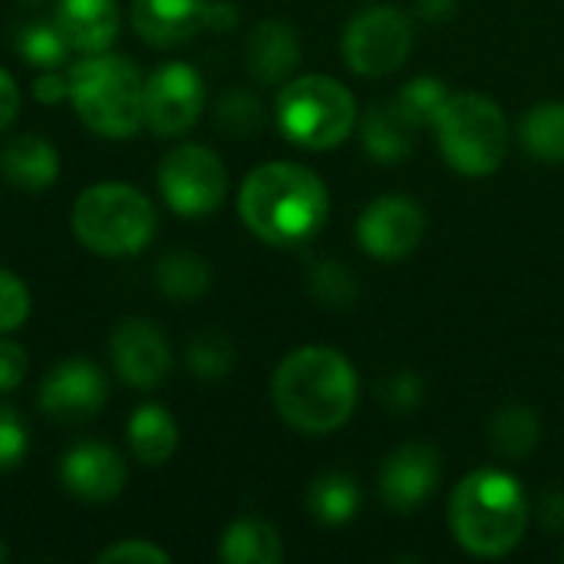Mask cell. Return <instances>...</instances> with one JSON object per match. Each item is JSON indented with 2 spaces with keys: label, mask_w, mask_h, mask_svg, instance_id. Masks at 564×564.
Here are the masks:
<instances>
[{
  "label": "cell",
  "mask_w": 564,
  "mask_h": 564,
  "mask_svg": "<svg viewBox=\"0 0 564 564\" xmlns=\"http://www.w3.org/2000/svg\"><path fill=\"white\" fill-rule=\"evenodd\" d=\"M271 400L291 430L307 436L334 433L354 416L357 370L334 347H297L278 364Z\"/></svg>",
  "instance_id": "1"
},
{
  "label": "cell",
  "mask_w": 564,
  "mask_h": 564,
  "mask_svg": "<svg viewBox=\"0 0 564 564\" xmlns=\"http://www.w3.org/2000/svg\"><path fill=\"white\" fill-rule=\"evenodd\" d=\"M241 221L274 248H297L311 241L327 221L330 198L321 175L297 162L258 165L238 195Z\"/></svg>",
  "instance_id": "2"
},
{
  "label": "cell",
  "mask_w": 564,
  "mask_h": 564,
  "mask_svg": "<svg viewBox=\"0 0 564 564\" xmlns=\"http://www.w3.org/2000/svg\"><path fill=\"white\" fill-rule=\"evenodd\" d=\"M453 539L476 558H506L529 529V499L516 476L502 469L469 473L449 496Z\"/></svg>",
  "instance_id": "3"
},
{
  "label": "cell",
  "mask_w": 564,
  "mask_h": 564,
  "mask_svg": "<svg viewBox=\"0 0 564 564\" xmlns=\"http://www.w3.org/2000/svg\"><path fill=\"white\" fill-rule=\"evenodd\" d=\"M142 86L145 79L135 63L112 53H89L69 69L73 109L93 132L106 139H129L145 126Z\"/></svg>",
  "instance_id": "4"
},
{
  "label": "cell",
  "mask_w": 564,
  "mask_h": 564,
  "mask_svg": "<svg viewBox=\"0 0 564 564\" xmlns=\"http://www.w3.org/2000/svg\"><path fill=\"white\" fill-rule=\"evenodd\" d=\"M274 116L288 142L311 152H327L354 132L357 99L340 79L307 73L281 86Z\"/></svg>",
  "instance_id": "5"
},
{
  "label": "cell",
  "mask_w": 564,
  "mask_h": 564,
  "mask_svg": "<svg viewBox=\"0 0 564 564\" xmlns=\"http://www.w3.org/2000/svg\"><path fill=\"white\" fill-rule=\"evenodd\" d=\"M73 235L93 254H139L155 235V208L139 188L122 182H102L76 198Z\"/></svg>",
  "instance_id": "6"
},
{
  "label": "cell",
  "mask_w": 564,
  "mask_h": 564,
  "mask_svg": "<svg viewBox=\"0 0 564 564\" xmlns=\"http://www.w3.org/2000/svg\"><path fill=\"white\" fill-rule=\"evenodd\" d=\"M436 139L443 159L469 178L492 175L509 152L506 112L482 93H449L436 116Z\"/></svg>",
  "instance_id": "7"
},
{
  "label": "cell",
  "mask_w": 564,
  "mask_h": 564,
  "mask_svg": "<svg viewBox=\"0 0 564 564\" xmlns=\"http://www.w3.org/2000/svg\"><path fill=\"white\" fill-rule=\"evenodd\" d=\"M340 50L354 73L390 76L413 50V23L397 7H370L344 26Z\"/></svg>",
  "instance_id": "8"
},
{
  "label": "cell",
  "mask_w": 564,
  "mask_h": 564,
  "mask_svg": "<svg viewBox=\"0 0 564 564\" xmlns=\"http://www.w3.org/2000/svg\"><path fill=\"white\" fill-rule=\"evenodd\" d=\"M162 198L175 215L202 218L212 215L228 192V172L221 159L205 145H175L159 165Z\"/></svg>",
  "instance_id": "9"
},
{
  "label": "cell",
  "mask_w": 564,
  "mask_h": 564,
  "mask_svg": "<svg viewBox=\"0 0 564 564\" xmlns=\"http://www.w3.org/2000/svg\"><path fill=\"white\" fill-rule=\"evenodd\" d=\"M205 109V79L188 63L159 66L142 86V122L155 135L188 132Z\"/></svg>",
  "instance_id": "10"
},
{
  "label": "cell",
  "mask_w": 564,
  "mask_h": 564,
  "mask_svg": "<svg viewBox=\"0 0 564 564\" xmlns=\"http://www.w3.org/2000/svg\"><path fill=\"white\" fill-rule=\"evenodd\" d=\"M423 235H426V212L406 195L373 198L357 221V241L377 261H400L413 254Z\"/></svg>",
  "instance_id": "11"
},
{
  "label": "cell",
  "mask_w": 564,
  "mask_h": 564,
  "mask_svg": "<svg viewBox=\"0 0 564 564\" xmlns=\"http://www.w3.org/2000/svg\"><path fill=\"white\" fill-rule=\"evenodd\" d=\"M106 377L96 364L69 357L56 364L40 383V410L63 426L93 420L106 406Z\"/></svg>",
  "instance_id": "12"
},
{
  "label": "cell",
  "mask_w": 564,
  "mask_h": 564,
  "mask_svg": "<svg viewBox=\"0 0 564 564\" xmlns=\"http://www.w3.org/2000/svg\"><path fill=\"white\" fill-rule=\"evenodd\" d=\"M109 357L122 383L135 390H155L172 370V350L159 324L145 317L122 321L109 337Z\"/></svg>",
  "instance_id": "13"
},
{
  "label": "cell",
  "mask_w": 564,
  "mask_h": 564,
  "mask_svg": "<svg viewBox=\"0 0 564 564\" xmlns=\"http://www.w3.org/2000/svg\"><path fill=\"white\" fill-rule=\"evenodd\" d=\"M440 486V453L426 443L397 446L380 469V499L390 512L420 509Z\"/></svg>",
  "instance_id": "14"
},
{
  "label": "cell",
  "mask_w": 564,
  "mask_h": 564,
  "mask_svg": "<svg viewBox=\"0 0 564 564\" xmlns=\"http://www.w3.org/2000/svg\"><path fill=\"white\" fill-rule=\"evenodd\" d=\"M126 459L96 440L76 443L63 463H59V479L66 486V492H73L83 502H109L122 492L126 486Z\"/></svg>",
  "instance_id": "15"
},
{
  "label": "cell",
  "mask_w": 564,
  "mask_h": 564,
  "mask_svg": "<svg viewBox=\"0 0 564 564\" xmlns=\"http://www.w3.org/2000/svg\"><path fill=\"white\" fill-rule=\"evenodd\" d=\"M208 3L212 0H135L132 26L149 46L169 50L208 26Z\"/></svg>",
  "instance_id": "16"
},
{
  "label": "cell",
  "mask_w": 564,
  "mask_h": 564,
  "mask_svg": "<svg viewBox=\"0 0 564 564\" xmlns=\"http://www.w3.org/2000/svg\"><path fill=\"white\" fill-rule=\"evenodd\" d=\"M53 23L66 36L69 50L106 53L119 36V7L116 0H56Z\"/></svg>",
  "instance_id": "17"
},
{
  "label": "cell",
  "mask_w": 564,
  "mask_h": 564,
  "mask_svg": "<svg viewBox=\"0 0 564 564\" xmlns=\"http://www.w3.org/2000/svg\"><path fill=\"white\" fill-rule=\"evenodd\" d=\"M245 63L251 76L264 86L284 83L301 63V40L297 30L281 20H264L251 30L245 46Z\"/></svg>",
  "instance_id": "18"
},
{
  "label": "cell",
  "mask_w": 564,
  "mask_h": 564,
  "mask_svg": "<svg viewBox=\"0 0 564 564\" xmlns=\"http://www.w3.org/2000/svg\"><path fill=\"white\" fill-rule=\"evenodd\" d=\"M360 135H364V149L377 162H400L413 152L420 126L403 112L397 99H390V102L370 106V112L364 116Z\"/></svg>",
  "instance_id": "19"
},
{
  "label": "cell",
  "mask_w": 564,
  "mask_h": 564,
  "mask_svg": "<svg viewBox=\"0 0 564 564\" xmlns=\"http://www.w3.org/2000/svg\"><path fill=\"white\" fill-rule=\"evenodd\" d=\"M0 172L10 185L23 192H40L56 182L59 175V155L56 149L40 135H20L0 152Z\"/></svg>",
  "instance_id": "20"
},
{
  "label": "cell",
  "mask_w": 564,
  "mask_h": 564,
  "mask_svg": "<svg viewBox=\"0 0 564 564\" xmlns=\"http://www.w3.org/2000/svg\"><path fill=\"white\" fill-rule=\"evenodd\" d=\"M129 446L132 456L142 466H162L172 459V453L178 449V426L175 416L159 406V403H145L132 413L129 420Z\"/></svg>",
  "instance_id": "21"
},
{
  "label": "cell",
  "mask_w": 564,
  "mask_h": 564,
  "mask_svg": "<svg viewBox=\"0 0 564 564\" xmlns=\"http://www.w3.org/2000/svg\"><path fill=\"white\" fill-rule=\"evenodd\" d=\"M218 555L228 564H278L284 558V545L274 525L261 519H238L225 529Z\"/></svg>",
  "instance_id": "22"
},
{
  "label": "cell",
  "mask_w": 564,
  "mask_h": 564,
  "mask_svg": "<svg viewBox=\"0 0 564 564\" xmlns=\"http://www.w3.org/2000/svg\"><path fill=\"white\" fill-rule=\"evenodd\" d=\"M489 440L499 456L522 463L535 453V446L542 440V423L525 403H506L496 410V416L489 423Z\"/></svg>",
  "instance_id": "23"
},
{
  "label": "cell",
  "mask_w": 564,
  "mask_h": 564,
  "mask_svg": "<svg viewBox=\"0 0 564 564\" xmlns=\"http://www.w3.org/2000/svg\"><path fill=\"white\" fill-rule=\"evenodd\" d=\"M307 509L321 525H347L360 512V489L344 473H321L307 489Z\"/></svg>",
  "instance_id": "24"
},
{
  "label": "cell",
  "mask_w": 564,
  "mask_h": 564,
  "mask_svg": "<svg viewBox=\"0 0 564 564\" xmlns=\"http://www.w3.org/2000/svg\"><path fill=\"white\" fill-rule=\"evenodd\" d=\"M522 149L539 162H564V102H539L519 122Z\"/></svg>",
  "instance_id": "25"
},
{
  "label": "cell",
  "mask_w": 564,
  "mask_h": 564,
  "mask_svg": "<svg viewBox=\"0 0 564 564\" xmlns=\"http://www.w3.org/2000/svg\"><path fill=\"white\" fill-rule=\"evenodd\" d=\"M155 281H159V291L165 297H172L175 304H192L208 291L212 268L192 251H172L159 261Z\"/></svg>",
  "instance_id": "26"
},
{
  "label": "cell",
  "mask_w": 564,
  "mask_h": 564,
  "mask_svg": "<svg viewBox=\"0 0 564 564\" xmlns=\"http://www.w3.org/2000/svg\"><path fill=\"white\" fill-rule=\"evenodd\" d=\"M17 53L36 66V69H59L69 56V43L66 36L59 33L56 23H46V20H33L26 26H20L17 33Z\"/></svg>",
  "instance_id": "27"
},
{
  "label": "cell",
  "mask_w": 564,
  "mask_h": 564,
  "mask_svg": "<svg viewBox=\"0 0 564 564\" xmlns=\"http://www.w3.org/2000/svg\"><path fill=\"white\" fill-rule=\"evenodd\" d=\"M235 367V347L225 334L218 330H202L192 344H188V370L205 380V383H218L231 373Z\"/></svg>",
  "instance_id": "28"
},
{
  "label": "cell",
  "mask_w": 564,
  "mask_h": 564,
  "mask_svg": "<svg viewBox=\"0 0 564 564\" xmlns=\"http://www.w3.org/2000/svg\"><path fill=\"white\" fill-rule=\"evenodd\" d=\"M307 284H311V294H314L324 307H334V311L354 307V304H357V294H360L357 278H354L350 268L340 264V261H317V264L311 268Z\"/></svg>",
  "instance_id": "29"
},
{
  "label": "cell",
  "mask_w": 564,
  "mask_h": 564,
  "mask_svg": "<svg viewBox=\"0 0 564 564\" xmlns=\"http://www.w3.org/2000/svg\"><path fill=\"white\" fill-rule=\"evenodd\" d=\"M449 99V86L440 79V76H416L410 79L400 93H397V102L403 106V112L423 129V126H433L443 102Z\"/></svg>",
  "instance_id": "30"
},
{
  "label": "cell",
  "mask_w": 564,
  "mask_h": 564,
  "mask_svg": "<svg viewBox=\"0 0 564 564\" xmlns=\"http://www.w3.org/2000/svg\"><path fill=\"white\" fill-rule=\"evenodd\" d=\"M215 116H218V126L231 135H251L261 129L264 122V106L261 99L251 93V89H241V86H231L218 106H215Z\"/></svg>",
  "instance_id": "31"
},
{
  "label": "cell",
  "mask_w": 564,
  "mask_h": 564,
  "mask_svg": "<svg viewBox=\"0 0 564 564\" xmlns=\"http://www.w3.org/2000/svg\"><path fill=\"white\" fill-rule=\"evenodd\" d=\"M377 397L390 413H413L423 403V377L413 370H393L377 387Z\"/></svg>",
  "instance_id": "32"
},
{
  "label": "cell",
  "mask_w": 564,
  "mask_h": 564,
  "mask_svg": "<svg viewBox=\"0 0 564 564\" xmlns=\"http://www.w3.org/2000/svg\"><path fill=\"white\" fill-rule=\"evenodd\" d=\"M26 317H30V291L17 274L0 268V334L23 327Z\"/></svg>",
  "instance_id": "33"
},
{
  "label": "cell",
  "mask_w": 564,
  "mask_h": 564,
  "mask_svg": "<svg viewBox=\"0 0 564 564\" xmlns=\"http://www.w3.org/2000/svg\"><path fill=\"white\" fill-rule=\"evenodd\" d=\"M26 423L13 406H0V473H10L26 456Z\"/></svg>",
  "instance_id": "34"
},
{
  "label": "cell",
  "mask_w": 564,
  "mask_h": 564,
  "mask_svg": "<svg viewBox=\"0 0 564 564\" xmlns=\"http://www.w3.org/2000/svg\"><path fill=\"white\" fill-rule=\"evenodd\" d=\"M99 564H169L172 555L162 552L159 545L145 542V539H132V542H116L109 549H102L96 555Z\"/></svg>",
  "instance_id": "35"
},
{
  "label": "cell",
  "mask_w": 564,
  "mask_h": 564,
  "mask_svg": "<svg viewBox=\"0 0 564 564\" xmlns=\"http://www.w3.org/2000/svg\"><path fill=\"white\" fill-rule=\"evenodd\" d=\"M26 377V354L13 340H0V393H10Z\"/></svg>",
  "instance_id": "36"
},
{
  "label": "cell",
  "mask_w": 564,
  "mask_h": 564,
  "mask_svg": "<svg viewBox=\"0 0 564 564\" xmlns=\"http://www.w3.org/2000/svg\"><path fill=\"white\" fill-rule=\"evenodd\" d=\"M33 96L40 102H59L69 96V76L56 73V69H43L33 83Z\"/></svg>",
  "instance_id": "37"
},
{
  "label": "cell",
  "mask_w": 564,
  "mask_h": 564,
  "mask_svg": "<svg viewBox=\"0 0 564 564\" xmlns=\"http://www.w3.org/2000/svg\"><path fill=\"white\" fill-rule=\"evenodd\" d=\"M20 109V89L13 83V76L7 69H0V129H7L17 119Z\"/></svg>",
  "instance_id": "38"
},
{
  "label": "cell",
  "mask_w": 564,
  "mask_h": 564,
  "mask_svg": "<svg viewBox=\"0 0 564 564\" xmlns=\"http://www.w3.org/2000/svg\"><path fill=\"white\" fill-rule=\"evenodd\" d=\"M542 522L549 532H562L564 529V492L562 489H552L542 496Z\"/></svg>",
  "instance_id": "39"
},
{
  "label": "cell",
  "mask_w": 564,
  "mask_h": 564,
  "mask_svg": "<svg viewBox=\"0 0 564 564\" xmlns=\"http://www.w3.org/2000/svg\"><path fill=\"white\" fill-rule=\"evenodd\" d=\"M235 23H238V10H235L231 3H221V0H212V3H208V30L225 33V30H231Z\"/></svg>",
  "instance_id": "40"
},
{
  "label": "cell",
  "mask_w": 564,
  "mask_h": 564,
  "mask_svg": "<svg viewBox=\"0 0 564 564\" xmlns=\"http://www.w3.org/2000/svg\"><path fill=\"white\" fill-rule=\"evenodd\" d=\"M459 0H416V13L430 23H443L456 13Z\"/></svg>",
  "instance_id": "41"
},
{
  "label": "cell",
  "mask_w": 564,
  "mask_h": 564,
  "mask_svg": "<svg viewBox=\"0 0 564 564\" xmlns=\"http://www.w3.org/2000/svg\"><path fill=\"white\" fill-rule=\"evenodd\" d=\"M7 558H10V552H7V545H3V542H0V564L7 562Z\"/></svg>",
  "instance_id": "42"
},
{
  "label": "cell",
  "mask_w": 564,
  "mask_h": 564,
  "mask_svg": "<svg viewBox=\"0 0 564 564\" xmlns=\"http://www.w3.org/2000/svg\"><path fill=\"white\" fill-rule=\"evenodd\" d=\"M30 3H36V0H30Z\"/></svg>",
  "instance_id": "43"
}]
</instances>
